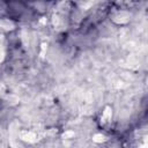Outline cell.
Returning <instances> with one entry per match:
<instances>
[{"mask_svg":"<svg viewBox=\"0 0 148 148\" xmlns=\"http://www.w3.org/2000/svg\"><path fill=\"white\" fill-rule=\"evenodd\" d=\"M20 138L29 143H35L38 141V135L37 133L32 132V131H21L20 132Z\"/></svg>","mask_w":148,"mask_h":148,"instance_id":"cell-1","label":"cell"},{"mask_svg":"<svg viewBox=\"0 0 148 148\" xmlns=\"http://www.w3.org/2000/svg\"><path fill=\"white\" fill-rule=\"evenodd\" d=\"M113 22L117 23V24H125L128 22L130 20V15L126 13V12H120V13H117L114 16H113Z\"/></svg>","mask_w":148,"mask_h":148,"instance_id":"cell-2","label":"cell"},{"mask_svg":"<svg viewBox=\"0 0 148 148\" xmlns=\"http://www.w3.org/2000/svg\"><path fill=\"white\" fill-rule=\"evenodd\" d=\"M111 118H112V109L111 106H105L104 110H103V113H102V117H101V123L102 125H105L111 121Z\"/></svg>","mask_w":148,"mask_h":148,"instance_id":"cell-3","label":"cell"},{"mask_svg":"<svg viewBox=\"0 0 148 148\" xmlns=\"http://www.w3.org/2000/svg\"><path fill=\"white\" fill-rule=\"evenodd\" d=\"M0 27H1L3 30L9 31V30H13V29L15 28V24H14L10 20H8V18H2V20L0 21Z\"/></svg>","mask_w":148,"mask_h":148,"instance_id":"cell-4","label":"cell"},{"mask_svg":"<svg viewBox=\"0 0 148 148\" xmlns=\"http://www.w3.org/2000/svg\"><path fill=\"white\" fill-rule=\"evenodd\" d=\"M106 140H108V138H106L104 134H102V133H96V134L92 135V141H94V142L102 143V142H105Z\"/></svg>","mask_w":148,"mask_h":148,"instance_id":"cell-5","label":"cell"},{"mask_svg":"<svg viewBox=\"0 0 148 148\" xmlns=\"http://www.w3.org/2000/svg\"><path fill=\"white\" fill-rule=\"evenodd\" d=\"M139 148H148V133H147V134H145V135L140 139Z\"/></svg>","mask_w":148,"mask_h":148,"instance_id":"cell-6","label":"cell"},{"mask_svg":"<svg viewBox=\"0 0 148 148\" xmlns=\"http://www.w3.org/2000/svg\"><path fill=\"white\" fill-rule=\"evenodd\" d=\"M52 23H53V25H54L56 28H59V27H60V24H61V18L59 17V15L54 14V15L52 16Z\"/></svg>","mask_w":148,"mask_h":148,"instance_id":"cell-7","label":"cell"},{"mask_svg":"<svg viewBox=\"0 0 148 148\" xmlns=\"http://www.w3.org/2000/svg\"><path fill=\"white\" fill-rule=\"evenodd\" d=\"M74 136H75L74 131H67V132H65V133L62 134V138H64V139H66V140L74 139Z\"/></svg>","mask_w":148,"mask_h":148,"instance_id":"cell-8","label":"cell"},{"mask_svg":"<svg viewBox=\"0 0 148 148\" xmlns=\"http://www.w3.org/2000/svg\"><path fill=\"white\" fill-rule=\"evenodd\" d=\"M146 88H147V90H148V79H147V81H146Z\"/></svg>","mask_w":148,"mask_h":148,"instance_id":"cell-9","label":"cell"}]
</instances>
